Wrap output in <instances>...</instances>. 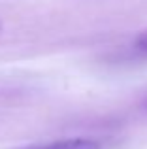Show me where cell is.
Returning a JSON list of instances; mask_svg holds the SVG:
<instances>
[{
    "instance_id": "3957f363",
    "label": "cell",
    "mask_w": 147,
    "mask_h": 149,
    "mask_svg": "<svg viewBox=\"0 0 147 149\" xmlns=\"http://www.w3.org/2000/svg\"><path fill=\"white\" fill-rule=\"evenodd\" d=\"M144 106H145V108H147V98H145V102H144Z\"/></svg>"
},
{
    "instance_id": "277c9868",
    "label": "cell",
    "mask_w": 147,
    "mask_h": 149,
    "mask_svg": "<svg viewBox=\"0 0 147 149\" xmlns=\"http://www.w3.org/2000/svg\"><path fill=\"white\" fill-rule=\"evenodd\" d=\"M0 30H2V21H0Z\"/></svg>"
},
{
    "instance_id": "6da1fadb",
    "label": "cell",
    "mask_w": 147,
    "mask_h": 149,
    "mask_svg": "<svg viewBox=\"0 0 147 149\" xmlns=\"http://www.w3.org/2000/svg\"><path fill=\"white\" fill-rule=\"evenodd\" d=\"M23 149H102V143L94 138H64V140H55L47 143H36Z\"/></svg>"
},
{
    "instance_id": "7a4b0ae2",
    "label": "cell",
    "mask_w": 147,
    "mask_h": 149,
    "mask_svg": "<svg viewBox=\"0 0 147 149\" xmlns=\"http://www.w3.org/2000/svg\"><path fill=\"white\" fill-rule=\"evenodd\" d=\"M134 45H136L140 51H147V29L141 30V32L136 36V40H134Z\"/></svg>"
}]
</instances>
